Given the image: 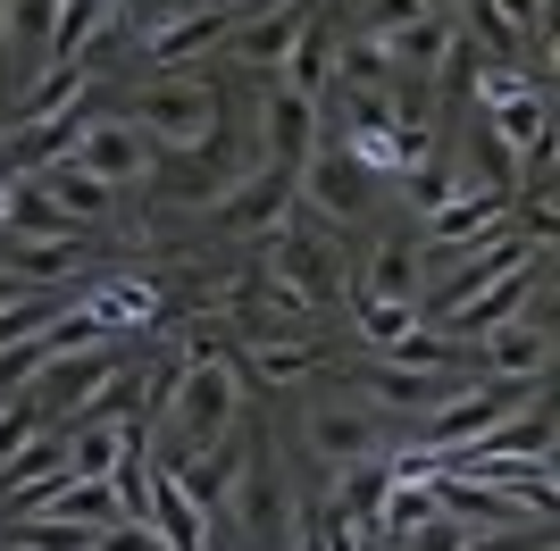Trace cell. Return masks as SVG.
<instances>
[{"instance_id":"cell-22","label":"cell","mask_w":560,"mask_h":551,"mask_svg":"<svg viewBox=\"0 0 560 551\" xmlns=\"http://www.w3.org/2000/svg\"><path fill=\"white\" fill-rule=\"evenodd\" d=\"M50 34H59V0H9V68H50Z\"/></svg>"},{"instance_id":"cell-37","label":"cell","mask_w":560,"mask_h":551,"mask_svg":"<svg viewBox=\"0 0 560 551\" xmlns=\"http://www.w3.org/2000/svg\"><path fill=\"white\" fill-rule=\"evenodd\" d=\"M201 9H226V17H243V9H252V0H201Z\"/></svg>"},{"instance_id":"cell-13","label":"cell","mask_w":560,"mask_h":551,"mask_svg":"<svg viewBox=\"0 0 560 551\" xmlns=\"http://www.w3.org/2000/svg\"><path fill=\"white\" fill-rule=\"evenodd\" d=\"M218 34H234L226 9H176V17H151V25H142V59H151V68H185L192 50H210Z\"/></svg>"},{"instance_id":"cell-3","label":"cell","mask_w":560,"mask_h":551,"mask_svg":"<svg viewBox=\"0 0 560 551\" xmlns=\"http://www.w3.org/2000/svg\"><path fill=\"white\" fill-rule=\"evenodd\" d=\"M284 209H293V167H277V160L210 192L218 234H243V243H252V234H268V243H277V234H284Z\"/></svg>"},{"instance_id":"cell-9","label":"cell","mask_w":560,"mask_h":551,"mask_svg":"<svg viewBox=\"0 0 560 551\" xmlns=\"http://www.w3.org/2000/svg\"><path fill=\"white\" fill-rule=\"evenodd\" d=\"M310 201L327 209V218H343V226H351V218H369V209H376V167H360L343 142H335V151L318 142V151H310Z\"/></svg>"},{"instance_id":"cell-18","label":"cell","mask_w":560,"mask_h":551,"mask_svg":"<svg viewBox=\"0 0 560 551\" xmlns=\"http://www.w3.org/2000/svg\"><path fill=\"white\" fill-rule=\"evenodd\" d=\"M477 343H486V367H493V376H518V385H544V367H552V335H544V326L502 318V326H486Z\"/></svg>"},{"instance_id":"cell-4","label":"cell","mask_w":560,"mask_h":551,"mask_svg":"<svg viewBox=\"0 0 560 551\" xmlns=\"http://www.w3.org/2000/svg\"><path fill=\"white\" fill-rule=\"evenodd\" d=\"M84 176H101L109 192H135V184H151V142L126 126V117H84V134H75V151H68Z\"/></svg>"},{"instance_id":"cell-8","label":"cell","mask_w":560,"mask_h":551,"mask_svg":"<svg viewBox=\"0 0 560 551\" xmlns=\"http://www.w3.org/2000/svg\"><path fill=\"white\" fill-rule=\"evenodd\" d=\"M226 502H234V518H243L259 543H293V518H302V509L284 502V477H277V459H268V452L243 459V477H234Z\"/></svg>"},{"instance_id":"cell-21","label":"cell","mask_w":560,"mask_h":551,"mask_svg":"<svg viewBox=\"0 0 560 551\" xmlns=\"http://www.w3.org/2000/svg\"><path fill=\"white\" fill-rule=\"evenodd\" d=\"M544 9H552V0H477L468 25H477L493 50H527V43H544Z\"/></svg>"},{"instance_id":"cell-26","label":"cell","mask_w":560,"mask_h":551,"mask_svg":"<svg viewBox=\"0 0 560 551\" xmlns=\"http://www.w3.org/2000/svg\"><path fill=\"white\" fill-rule=\"evenodd\" d=\"M84 92H93L84 68H43L25 84V117H68V109H84Z\"/></svg>"},{"instance_id":"cell-19","label":"cell","mask_w":560,"mask_h":551,"mask_svg":"<svg viewBox=\"0 0 560 551\" xmlns=\"http://www.w3.org/2000/svg\"><path fill=\"white\" fill-rule=\"evenodd\" d=\"M135 435H142L135 418H75V426H68V477H101V484H109V468L126 459Z\"/></svg>"},{"instance_id":"cell-36","label":"cell","mask_w":560,"mask_h":551,"mask_svg":"<svg viewBox=\"0 0 560 551\" xmlns=\"http://www.w3.org/2000/svg\"><path fill=\"white\" fill-rule=\"evenodd\" d=\"M0 68H9V0H0Z\"/></svg>"},{"instance_id":"cell-31","label":"cell","mask_w":560,"mask_h":551,"mask_svg":"<svg viewBox=\"0 0 560 551\" xmlns=\"http://www.w3.org/2000/svg\"><path fill=\"white\" fill-rule=\"evenodd\" d=\"M59 309H68V293H59V284H43V293H25V301H9V309H0V343H25V335H34V326H50Z\"/></svg>"},{"instance_id":"cell-35","label":"cell","mask_w":560,"mask_h":551,"mask_svg":"<svg viewBox=\"0 0 560 551\" xmlns=\"http://www.w3.org/2000/svg\"><path fill=\"white\" fill-rule=\"evenodd\" d=\"M25 293H43V284H34V276H18L9 259H0V309H9V301H25Z\"/></svg>"},{"instance_id":"cell-12","label":"cell","mask_w":560,"mask_h":551,"mask_svg":"<svg viewBox=\"0 0 560 551\" xmlns=\"http://www.w3.org/2000/svg\"><path fill=\"white\" fill-rule=\"evenodd\" d=\"M310 443H318V459L351 468V459H376V452H385V426H376L360 401H318V410H310Z\"/></svg>"},{"instance_id":"cell-16","label":"cell","mask_w":560,"mask_h":551,"mask_svg":"<svg viewBox=\"0 0 560 551\" xmlns=\"http://www.w3.org/2000/svg\"><path fill=\"white\" fill-rule=\"evenodd\" d=\"M502 218H511V192H452V201L427 218V243H435V251H460V243L502 234Z\"/></svg>"},{"instance_id":"cell-28","label":"cell","mask_w":560,"mask_h":551,"mask_svg":"<svg viewBox=\"0 0 560 551\" xmlns=\"http://www.w3.org/2000/svg\"><path fill=\"white\" fill-rule=\"evenodd\" d=\"M477 543H486V535H477V527H468V518H452V509L435 502V509H427V518H419V527H410V535H401L394 551H477Z\"/></svg>"},{"instance_id":"cell-17","label":"cell","mask_w":560,"mask_h":551,"mask_svg":"<svg viewBox=\"0 0 560 551\" xmlns=\"http://www.w3.org/2000/svg\"><path fill=\"white\" fill-rule=\"evenodd\" d=\"M385 59H394V75H435L452 59V43H460V25L452 17H410V25H394V34H369Z\"/></svg>"},{"instance_id":"cell-32","label":"cell","mask_w":560,"mask_h":551,"mask_svg":"<svg viewBox=\"0 0 560 551\" xmlns=\"http://www.w3.org/2000/svg\"><path fill=\"white\" fill-rule=\"evenodd\" d=\"M410 17H427L419 0H360V34H394V25H410Z\"/></svg>"},{"instance_id":"cell-29","label":"cell","mask_w":560,"mask_h":551,"mask_svg":"<svg viewBox=\"0 0 560 551\" xmlns=\"http://www.w3.org/2000/svg\"><path fill=\"white\" fill-rule=\"evenodd\" d=\"M318 84H327V25L310 17V34L284 50V92H310V101H318Z\"/></svg>"},{"instance_id":"cell-14","label":"cell","mask_w":560,"mask_h":551,"mask_svg":"<svg viewBox=\"0 0 560 551\" xmlns=\"http://www.w3.org/2000/svg\"><path fill=\"white\" fill-rule=\"evenodd\" d=\"M25 184H34V192H43V201L59 209L68 226H101V218H109V209H117V192H109V184H101V176H84V167H75V160H50V167H34V176H25Z\"/></svg>"},{"instance_id":"cell-10","label":"cell","mask_w":560,"mask_h":551,"mask_svg":"<svg viewBox=\"0 0 560 551\" xmlns=\"http://www.w3.org/2000/svg\"><path fill=\"white\" fill-rule=\"evenodd\" d=\"M68 477V426H34L18 452L0 459V509H25L43 484Z\"/></svg>"},{"instance_id":"cell-30","label":"cell","mask_w":560,"mask_h":551,"mask_svg":"<svg viewBox=\"0 0 560 551\" xmlns=\"http://www.w3.org/2000/svg\"><path fill=\"white\" fill-rule=\"evenodd\" d=\"M360 335H369L376 351H394L401 335H419V309H410V301H376V293H360Z\"/></svg>"},{"instance_id":"cell-6","label":"cell","mask_w":560,"mask_h":551,"mask_svg":"<svg viewBox=\"0 0 560 551\" xmlns=\"http://www.w3.org/2000/svg\"><path fill=\"white\" fill-rule=\"evenodd\" d=\"M268 284H277V293H293L302 309L343 301V268H335V251L318 243V234H293V226L268 243Z\"/></svg>"},{"instance_id":"cell-34","label":"cell","mask_w":560,"mask_h":551,"mask_svg":"<svg viewBox=\"0 0 560 551\" xmlns=\"http://www.w3.org/2000/svg\"><path fill=\"white\" fill-rule=\"evenodd\" d=\"M410 201H419V209H427V218H435V209H444V201H452V184H444V176H435V167H410Z\"/></svg>"},{"instance_id":"cell-5","label":"cell","mask_w":560,"mask_h":551,"mask_svg":"<svg viewBox=\"0 0 560 551\" xmlns=\"http://www.w3.org/2000/svg\"><path fill=\"white\" fill-rule=\"evenodd\" d=\"M109 376H117L109 351H59V360H50L43 376L25 385V410H34V418L59 410V426H75V418L101 401V385H109Z\"/></svg>"},{"instance_id":"cell-23","label":"cell","mask_w":560,"mask_h":551,"mask_svg":"<svg viewBox=\"0 0 560 551\" xmlns=\"http://www.w3.org/2000/svg\"><path fill=\"white\" fill-rule=\"evenodd\" d=\"M84 309H93L101 326H151V318H160V293H151L142 276H93Z\"/></svg>"},{"instance_id":"cell-7","label":"cell","mask_w":560,"mask_h":551,"mask_svg":"<svg viewBox=\"0 0 560 551\" xmlns=\"http://www.w3.org/2000/svg\"><path fill=\"white\" fill-rule=\"evenodd\" d=\"M544 259H552V251H536V259L518 251L511 268H493L486 284H477V293H460V301H452V309H444V326H452V335H460V343H477L486 326H502V318H511V309H518V301H527V284H536V268H544Z\"/></svg>"},{"instance_id":"cell-2","label":"cell","mask_w":560,"mask_h":551,"mask_svg":"<svg viewBox=\"0 0 560 551\" xmlns=\"http://www.w3.org/2000/svg\"><path fill=\"white\" fill-rule=\"evenodd\" d=\"M126 126H135L151 151H218V126H226V109H218V84L210 75H185V68H160L151 84L126 101Z\"/></svg>"},{"instance_id":"cell-27","label":"cell","mask_w":560,"mask_h":551,"mask_svg":"<svg viewBox=\"0 0 560 551\" xmlns=\"http://www.w3.org/2000/svg\"><path fill=\"white\" fill-rule=\"evenodd\" d=\"M109 25V0H59V34H50V68H75V50Z\"/></svg>"},{"instance_id":"cell-11","label":"cell","mask_w":560,"mask_h":551,"mask_svg":"<svg viewBox=\"0 0 560 551\" xmlns=\"http://www.w3.org/2000/svg\"><path fill=\"white\" fill-rule=\"evenodd\" d=\"M142 527L160 535L167 551H210V509L176 484V468H167V459H151V518H142Z\"/></svg>"},{"instance_id":"cell-20","label":"cell","mask_w":560,"mask_h":551,"mask_svg":"<svg viewBox=\"0 0 560 551\" xmlns=\"http://www.w3.org/2000/svg\"><path fill=\"white\" fill-rule=\"evenodd\" d=\"M268 151H277V167H302L310 151H318V101L310 92H268Z\"/></svg>"},{"instance_id":"cell-38","label":"cell","mask_w":560,"mask_h":551,"mask_svg":"<svg viewBox=\"0 0 560 551\" xmlns=\"http://www.w3.org/2000/svg\"><path fill=\"white\" fill-rule=\"evenodd\" d=\"M0 134H9V126H0Z\"/></svg>"},{"instance_id":"cell-25","label":"cell","mask_w":560,"mask_h":551,"mask_svg":"<svg viewBox=\"0 0 560 551\" xmlns=\"http://www.w3.org/2000/svg\"><path fill=\"white\" fill-rule=\"evenodd\" d=\"M360 284H369L376 301H410V293H419V243H376Z\"/></svg>"},{"instance_id":"cell-33","label":"cell","mask_w":560,"mask_h":551,"mask_svg":"<svg viewBox=\"0 0 560 551\" xmlns=\"http://www.w3.org/2000/svg\"><path fill=\"white\" fill-rule=\"evenodd\" d=\"M318 351H293V343H259V376H310Z\"/></svg>"},{"instance_id":"cell-1","label":"cell","mask_w":560,"mask_h":551,"mask_svg":"<svg viewBox=\"0 0 560 551\" xmlns=\"http://www.w3.org/2000/svg\"><path fill=\"white\" fill-rule=\"evenodd\" d=\"M160 426H176V452H167V459L226 443L234 426H243V360H226L218 343H201L185 367H176V392H167Z\"/></svg>"},{"instance_id":"cell-15","label":"cell","mask_w":560,"mask_h":551,"mask_svg":"<svg viewBox=\"0 0 560 551\" xmlns=\"http://www.w3.org/2000/svg\"><path fill=\"white\" fill-rule=\"evenodd\" d=\"M360 385H369L376 410H419V418H427L452 385H460V376H444V367H410V360H376Z\"/></svg>"},{"instance_id":"cell-24","label":"cell","mask_w":560,"mask_h":551,"mask_svg":"<svg viewBox=\"0 0 560 551\" xmlns=\"http://www.w3.org/2000/svg\"><path fill=\"white\" fill-rule=\"evenodd\" d=\"M310 34V9H268V17L252 25V34H234V50L252 59V68H284V50Z\"/></svg>"}]
</instances>
